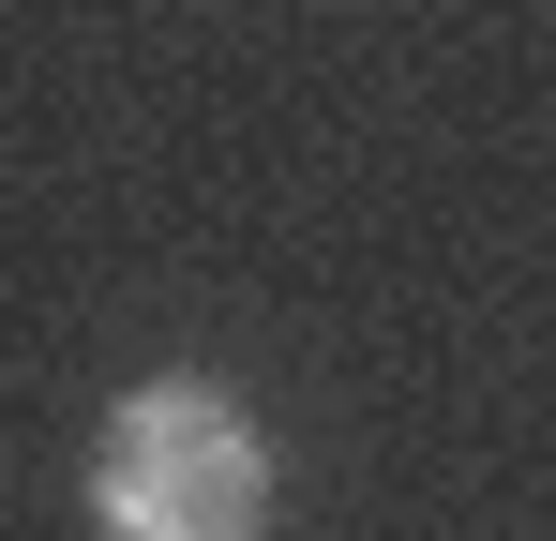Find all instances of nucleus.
<instances>
[{"label": "nucleus", "mask_w": 556, "mask_h": 541, "mask_svg": "<svg viewBox=\"0 0 556 541\" xmlns=\"http://www.w3.org/2000/svg\"><path fill=\"white\" fill-rule=\"evenodd\" d=\"M91 527L105 541H256L271 527V437L211 376H136L91 437Z\"/></svg>", "instance_id": "obj_1"}]
</instances>
